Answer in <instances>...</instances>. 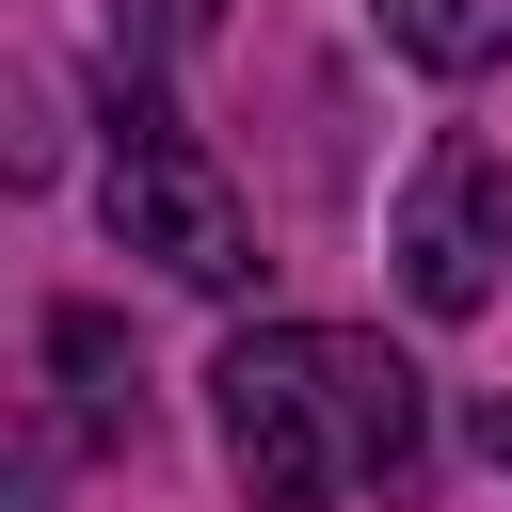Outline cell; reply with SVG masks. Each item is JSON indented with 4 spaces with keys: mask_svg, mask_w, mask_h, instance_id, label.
<instances>
[{
    "mask_svg": "<svg viewBox=\"0 0 512 512\" xmlns=\"http://www.w3.org/2000/svg\"><path fill=\"white\" fill-rule=\"evenodd\" d=\"M208 416H224V464L256 512H336V496H416V368L352 320H256L224 336L208 368Z\"/></svg>",
    "mask_w": 512,
    "mask_h": 512,
    "instance_id": "obj_1",
    "label": "cell"
},
{
    "mask_svg": "<svg viewBox=\"0 0 512 512\" xmlns=\"http://www.w3.org/2000/svg\"><path fill=\"white\" fill-rule=\"evenodd\" d=\"M96 128H112V240H128V256H160L176 288L240 304V288H256L272 256H256V208L224 192V160H208V144L176 128L160 64H128V48H112V112H96Z\"/></svg>",
    "mask_w": 512,
    "mask_h": 512,
    "instance_id": "obj_2",
    "label": "cell"
},
{
    "mask_svg": "<svg viewBox=\"0 0 512 512\" xmlns=\"http://www.w3.org/2000/svg\"><path fill=\"white\" fill-rule=\"evenodd\" d=\"M384 256H400V288H416L432 320H480V304H496V256H512V192H496V160H480L464 128H448V144L400 176V240H384Z\"/></svg>",
    "mask_w": 512,
    "mask_h": 512,
    "instance_id": "obj_3",
    "label": "cell"
},
{
    "mask_svg": "<svg viewBox=\"0 0 512 512\" xmlns=\"http://www.w3.org/2000/svg\"><path fill=\"white\" fill-rule=\"evenodd\" d=\"M48 368H64L80 432H144V368H128V336H112L96 304H64V320H48Z\"/></svg>",
    "mask_w": 512,
    "mask_h": 512,
    "instance_id": "obj_4",
    "label": "cell"
},
{
    "mask_svg": "<svg viewBox=\"0 0 512 512\" xmlns=\"http://www.w3.org/2000/svg\"><path fill=\"white\" fill-rule=\"evenodd\" d=\"M384 48L432 80H480V64H512V0H384Z\"/></svg>",
    "mask_w": 512,
    "mask_h": 512,
    "instance_id": "obj_5",
    "label": "cell"
},
{
    "mask_svg": "<svg viewBox=\"0 0 512 512\" xmlns=\"http://www.w3.org/2000/svg\"><path fill=\"white\" fill-rule=\"evenodd\" d=\"M224 32V0H112V48L128 64H176V48H208Z\"/></svg>",
    "mask_w": 512,
    "mask_h": 512,
    "instance_id": "obj_6",
    "label": "cell"
},
{
    "mask_svg": "<svg viewBox=\"0 0 512 512\" xmlns=\"http://www.w3.org/2000/svg\"><path fill=\"white\" fill-rule=\"evenodd\" d=\"M480 464H496V480H512V400H480Z\"/></svg>",
    "mask_w": 512,
    "mask_h": 512,
    "instance_id": "obj_7",
    "label": "cell"
}]
</instances>
